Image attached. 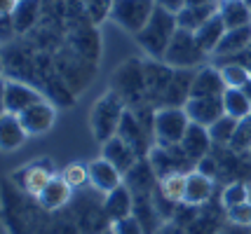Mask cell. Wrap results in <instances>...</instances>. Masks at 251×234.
<instances>
[{
  "label": "cell",
  "mask_w": 251,
  "mask_h": 234,
  "mask_svg": "<svg viewBox=\"0 0 251 234\" xmlns=\"http://www.w3.org/2000/svg\"><path fill=\"white\" fill-rule=\"evenodd\" d=\"M73 192H75V190L71 188L61 176H54V178L47 183V188L35 197V204H38L40 211H45V213H59L73 201Z\"/></svg>",
  "instance_id": "cell-11"
},
{
  "label": "cell",
  "mask_w": 251,
  "mask_h": 234,
  "mask_svg": "<svg viewBox=\"0 0 251 234\" xmlns=\"http://www.w3.org/2000/svg\"><path fill=\"white\" fill-rule=\"evenodd\" d=\"M249 52H251V47H249Z\"/></svg>",
  "instance_id": "cell-47"
},
{
  "label": "cell",
  "mask_w": 251,
  "mask_h": 234,
  "mask_svg": "<svg viewBox=\"0 0 251 234\" xmlns=\"http://www.w3.org/2000/svg\"><path fill=\"white\" fill-rule=\"evenodd\" d=\"M226 31H228V28H226V23L221 19V14H214L200 31H195V38H197V43H200V47H202L207 54H214L216 47L221 45V40H223Z\"/></svg>",
  "instance_id": "cell-25"
},
{
  "label": "cell",
  "mask_w": 251,
  "mask_h": 234,
  "mask_svg": "<svg viewBox=\"0 0 251 234\" xmlns=\"http://www.w3.org/2000/svg\"><path fill=\"white\" fill-rule=\"evenodd\" d=\"M219 14L226 28H242V26H251V7H247L242 0H235V2H221Z\"/></svg>",
  "instance_id": "cell-28"
},
{
  "label": "cell",
  "mask_w": 251,
  "mask_h": 234,
  "mask_svg": "<svg viewBox=\"0 0 251 234\" xmlns=\"http://www.w3.org/2000/svg\"><path fill=\"white\" fill-rule=\"evenodd\" d=\"M211 148H214V143H211V136H209L207 127L190 124L186 136H183V141H181V150L197 164L200 159H204V157L211 155Z\"/></svg>",
  "instance_id": "cell-20"
},
{
  "label": "cell",
  "mask_w": 251,
  "mask_h": 234,
  "mask_svg": "<svg viewBox=\"0 0 251 234\" xmlns=\"http://www.w3.org/2000/svg\"><path fill=\"white\" fill-rule=\"evenodd\" d=\"M237 120H232L228 115H223L221 120L209 127V136H211V143L216 145V148H223V150H228L230 148V141H232V136H235V129H237Z\"/></svg>",
  "instance_id": "cell-30"
},
{
  "label": "cell",
  "mask_w": 251,
  "mask_h": 234,
  "mask_svg": "<svg viewBox=\"0 0 251 234\" xmlns=\"http://www.w3.org/2000/svg\"><path fill=\"white\" fill-rule=\"evenodd\" d=\"M242 2H244V5H247V7H251V0H242Z\"/></svg>",
  "instance_id": "cell-42"
},
{
  "label": "cell",
  "mask_w": 251,
  "mask_h": 234,
  "mask_svg": "<svg viewBox=\"0 0 251 234\" xmlns=\"http://www.w3.org/2000/svg\"><path fill=\"white\" fill-rule=\"evenodd\" d=\"M157 183H160V178H157V173H155V169L148 157H141L136 162V167L125 176V185L131 190L134 199H148V197H153L155 190H157Z\"/></svg>",
  "instance_id": "cell-10"
},
{
  "label": "cell",
  "mask_w": 251,
  "mask_h": 234,
  "mask_svg": "<svg viewBox=\"0 0 251 234\" xmlns=\"http://www.w3.org/2000/svg\"><path fill=\"white\" fill-rule=\"evenodd\" d=\"M125 112H127V103L113 89L103 91L97 99V103L92 106V112H89V129H92V136H94L101 145L106 143V141H110L113 136H118V129H120V122H122V117H125Z\"/></svg>",
  "instance_id": "cell-1"
},
{
  "label": "cell",
  "mask_w": 251,
  "mask_h": 234,
  "mask_svg": "<svg viewBox=\"0 0 251 234\" xmlns=\"http://www.w3.org/2000/svg\"><path fill=\"white\" fill-rule=\"evenodd\" d=\"M103 234H113V230H108V232H103Z\"/></svg>",
  "instance_id": "cell-44"
},
{
  "label": "cell",
  "mask_w": 251,
  "mask_h": 234,
  "mask_svg": "<svg viewBox=\"0 0 251 234\" xmlns=\"http://www.w3.org/2000/svg\"><path fill=\"white\" fill-rule=\"evenodd\" d=\"M157 2V7H162V10L172 12V14H178V12L186 7L188 0H155Z\"/></svg>",
  "instance_id": "cell-38"
},
{
  "label": "cell",
  "mask_w": 251,
  "mask_h": 234,
  "mask_svg": "<svg viewBox=\"0 0 251 234\" xmlns=\"http://www.w3.org/2000/svg\"><path fill=\"white\" fill-rule=\"evenodd\" d=\"M54 176L56 173L52 171V167L47 162H28L26 167H22L19 171L12 173V180H14V185L22 190L26 197L35 199Z\"/></svg>",
  "instance_id": "cell-8"
},
{
  "label": "cell",
  "mask_w": 251,
  "mask_h": 234,
  "mask_svg": "<svg viewBox=\"0 0 251 234\" xmlns=\"http://www.w3.org/2000/svg\"><path fill=\"white\" fill-rule=\"evenodd\" d=\"M226 218H228V223H232V225L251 227V201L240 204V206H232V209H226Z\"/></svg>",
  "instance_id": "cell-35"
},
{
  "label": "cell",
  "mask_w": 251,
  "mask_h": 234,
  "mask_svg": "<svg viewBox=\"0 0 251 234\" xmlns=\"http://www.w3.org/2000/svg\"><path fill=\"white\" fill-rule=\"evenodd\" d=\"M110 89L115 91L129 108L143 106L146 101V61L129 59L115 68L110 78Z\"/></svg>",
  "instance_id": "cell-3"
},
{
  "label": "cell",
  "mask_w": 251,
  "mask_h": 234,
  "mask_svg": "<svg viewBox=\"0 0 251 234\" xmlns=\"http://www.w3.org/2000/svg\"><path fill=\"white\" fill-rule=\"evenodd\" d=\"M176 31H178L176 14L162 10V7H155L151 21L146 23V28H143L141 33L134 35V40L148 54V59L162 61L164 52H167V47L172 43V38L176 35Z\"/></svg>",
  "instance_id": "cell-2"
},
{
  "label": "cell",
  "mask_w": 251,
  "mask_h": 234,
  "mask_svg": "<svg viewBox=\"0 0 251 234\" xmlns=\"http://www.w3.org/2000/svg\"><path fill=\"white\" fill-rule=\"evenodd\" d=\"M89 185L106 197L113 190L125 185V176L110 162H106L103 157H99L94 162H89Z\"/></svg>",
  "instance_id": "cell-16"
},
{
  "label": "cell",
  "mask_w": 251,
  "mask_h": 234,
  "mask_svg": "<svg viewBox=\"0 0 251 234\" xmlns=\"http://www.w3.org/2000/svg\"><path fill=\"white\" fill-rule=\"evenodd\" d=\"M157 2L155 0H113L110 21H115L129 35H139L151 21Z\"/></svg>",
  "instance_id": "cell-5"
},
{
  "label": "cell",
  "mask_w": 251,
  "mask_h": 234,
  "mask_svg": "<svg viewBox=\"0 0 251 234\" xmlns=\"http://www.w3.org/2000/svg\"><path fill=\"white\" fill-rule=\"evenodd\" d=\"M61 178L71 185V188L75 190H82L89 185V164H82V162H71V164H66L61 169V173H59Z\"/></svg>",
  "instance_id": "cell-32"
},
{
  "label": "cell",
  "mask_w": 251,
  "mask_h": 234,
  "mask_svg": "<svg viewBox=\"0 0 251 234\" xmlns=\"http://www.w3.org/2000/svg\"><path fill=\"white\" fill-rule=\"evenodd\" d=\"M40 101H45L43 94L35 87H31L28 82L5 78V82H2V112L22 115L24 110H28L31 106L40 103Z\"/></svg>",
  "instance_id": "cell-7"
},
{
  "label": "cell",
  "mask_w": 251,
  "mask_h": 234,
  "mask_svg": "<svg viewBox=\"0 0 251 234\" xmlns=\"http://www.w3.org/2000/svg\"><path fill=\"white\" fill-rule=\"evenodd\" d=\"M251 47V26H242V28H230L226 31L221 45L216 47L214 56L219 61H226V59H235V56L249 52Z\"/></svg>",
  "instance_id": "cell-19"
},
{
  "label": "cell",
  "mask_w": 251,
  "mask_h": 234,
  "mask_svg": "<svg viewBox=\"0 0 251 234\" xmlns=\"http://www.w3.org/2000/svg\"><path fill=\"white\" fill-rule=\"evenodd\" d=\"M219 7H221L219 2H214V5H202V7H183V10L176 14L178 28H181V31H188V33H195V31H200L214 14H219Z\"/></svg>",
  "instance_id": "cell-24"
},
{
  "label": "cell",
  "mask_w": 251,
  "mask_h": 234,
  "mask_svg": "<svg viewBox=\"0 0 251 234\" xmlns=\"http://www.w3.org/2000/svg\"><path fill=\"white\" fill-rule=\"evenodd\" d=\"M183 110H186L190 124H200V127H207V129L226 115L223 96L221 99H188Z\"/></svg>",
  "instance_id": "cell-17"
},
{
  "label": "cell",
  "mask_w": 251,
  "mask_h": 234,
  "mask_svg": "<svg viewBox=\"0 0 251 234\" xmlns=\"http://www.w3.org/2000/svg\"><path fill=\"white\" fill-rule=\"evenodd\" d=\"M82 7H85V14H87L89 23L99 26L101 21L110 19L113 0H82Z\"/></svg>",
  "instance_id": "cell-34"
},
{
  "label": "cell",
  "mask_w": 251,
  "mask_h": 234,
  "mask_svg": "<svg viewBox=\"0 0 251 234\" xmlns=\"http://www.w3.org/2000/svg\"><path fill=\"white\" fill-rule=\"evenodd\" d=\"M223 234H251V232H249V227H240V225L228 223V227L223 230Z\"/></svg>",
  "instance_id": "cell-40"
},
{
  "label": "cell",
  "mask_w": 251,
  "mask_h": 234,
  "mask_svg": "<svg viewBox=\"0 0 251 234\" xmlns=\"http://www.w3.org/2000/svg\"><path fill=\"white\" fill-rule=\"evenodd\" d=\"M101 204H103V211L108 215L110 225L134 215V209H136V199H134V194H131V190L127 185H120L118 190H113L110 194H106Z\"/></svg>",
  "instance_id": "cell-18"
},
{
  "label": "cell",
  "mask_w": 251,
  "mask_h": 234,
  "mask_svg": "<svg viewBox=\"0 0 251 234\" xmlns=\"http://www.w3.org/2000/svg\"><path fill=\"white\" fill-rule=\"evenodd\" d=\"M219 70L228 89H244L251 85V68L244 64H221Z\"/></svg>",
  "instance_id": "cell-29"
},
{
  "label": "cell",
  "mask_w": 251,
  "mask_h": 234,
  "mask_svg": "<svg viewBox=\"0 0 251 234\" xmlns=\"http://www.w3.org/2000/svg\"><path fill=\"white\" fill-rule=\"evenodd\" d=\"M249 155H251V150H249Z\"/></svg>",
  "instance_id": "cell-46"
},
{
  "label": "cell",
  "mask_w": 251,
  "mask_h": 234,
  "mask_svg": "<svg viewBox=\"0 0 251 234\" xmlns=\"http://www.w3.org/2000/svg\"><path fill=\"white\" fill-rule=\"evenodd\" d=\"M249 232H251V227H249Z\"/></svg>",
  "instance_id": "cell-45"
},
{
  "label": "cell",
  "mask_w": 251,
  "mask_h": 234,
  "mask_svg": "<svg viewBox=\"0 0 251 234\" xmlns=\"http://www.w3.org/2000/svg\"><path fill=\"white\" fill-rule=\"evenodd\" d=\"M19 120H22L24 129H26L28 136H43L54 127L56 106L50 103V101H40V103L31 106L28 110H24L22 115H19Z\"/></svg>",
  "instance_id": "cell-12"
},
{
  "label": "cell",
  "mask_w": 251,
  "mask_h": 234,
  "mask_svg": "<svg viewBox=\"0 0 251 234\" xmlns=\"http://www.w3.org/2000/svg\"><path fill=\"white\" fill-rule=\"evenodd\" d=\"M186 185H188V173L186 171H174L167 173L164 178H160L157 183V192L162 194L164 199H169L172 204H183L186 199Z\"/></svg>",
  "instance_id": "cell-26"
},
{
  "label": "cell",
  "mask_w": 251,
  "mask_h": 234,
  "mask_svg": "<svg viewBox=\"0 0 251 234\" xmlns=\"http://www.w3.org/2000/svg\"><path fill=\"white\" fill-rule=\"evenodd\" d=\"M247 201H249V183H244V180H232L221 192L223 209H232V206H240Z\"/></svg>",
  "instance_id": "cell-31"
},
{
  "label": "cell",
  "mask_w": 251,
  "mask_h": 234,
  "mask_svg": "<svg viewBox=\"0 0 251 234\" xmlns=\"http://www.w3.org/2000/svg\"><path fill=\"white\" fill-rule=\"evenodd\" d=\"M19 0H0V12H2V19H12V14L17 10Z\"/></svg>",
  "instance_id": "cell-39"
},
{
  "label": "cell",
  "mask_w": 251,
  "mask_h": 234,
  "mask_svg": "<svg viewBox=\"0 0 251 234\" xmlns=\"http://www.w3.org/2000/svg\"><path fill=\"white\" fill-rule=\"evenodd\" d=\"M214 2H219V0H188L186 7H202V5H214Z\"/></svg>",
  "instance_id": "cell-41"
},
{
  "label": "cell",
  "mask_w": 251,
  "mask_h": 234,
  "mask_svg": "<svg viewBox=\"0 0 251 234\" xmlns=\"http://www.w3.org/2000/svg\"><path fill=\"white\" fill-rule=\"evenodd\" d=\"M110 230H113V234H146L141 220L136 215H129V218L120 220V223H115Z\"/></svg>",
  "instance_id": "cell-36"
},
{
  "label": "cell",
  "mask_w": 251,
  "mask_h": 234,
  "mask_svg": "<svg viewBox=\"0 0 251 234\" xmlns=\"http://www.w3.org/2000/svg\"><path fill=\"white\" fill-rule=\"evenodd\" d=\"M195 171H200L202 176H207V178L214 180V178H216V173H219V162L209 155V157H204V159H200V162H197Z\"/></svg>",
  "instance_id": "cell-37"
},
{
  "label": "cell",
  "mask_w": 251,
  "mask_h": 234,
  "mask_svg": "<svg viewBox=\"0 0 251 234\" xmlns=\"http://www.w3.org/2000/svg\"><path fill=\"white\" fill-rule=\"evenodd\" d=\"M101 157L106 162H110L122 176H127L131 169L136 167V162L141 159V155L127 141H122L120 136H113L110 141H106V143L101 145Z\"/></svg>",
  "instance_id": "cell-13"
},
{
  "label": "cell",
  "mask_w": 251,
  "mask_h": 234,
  "mask_svg": "<svg viewBox=\"0 0 251 234\" xmlns=\"http://www.w3.org/2000/svg\"><path fill=\"white\" fill-rule=\"evenodd\" d=\"M68 43H71V49H73L77 56H82L85 61H92V64L99 61V56H101V38H99L94 23L71 28Z\"/></svg>",
  "instance_id": "cell-15"
},
{
  "label": "cell",
  "mask_w": 251,
  "mask_h": 234,
  "mask_svg": "<svg viewBox=\"0 0 251 234\" xmlns=\"http://www.w3.org/2000/svg\"><path fill=\"white\" fill-rule=\"evenodd\" d=\"M204 59H207V52L200 47L195 33H188L181 28L176 31L162 56L164 64L174 70H197L204 66Z\"/></svg>",
  "instance_id": "cell-4"
},
{
  "label": "cell",
  "mask_w": 251,
  "mask_h": 234,
  "mask_svg": "<svg viewBox=\"0 0 251 234\" xmlns=\"http://www.w3.org/2000/svg\"><path fill=\"white\" fill-rule=\"evenodd\" d=\"M223 110L232 120H247L251 117V99L244 89H226L223 94Z\"/></svg>",
  "instance_id": "cell-27"
},
{
  "label": "cell",
  "mask_w": 251,
  "mask_h": 234,
  "mask_svg": "<svg viewBox=\"0 0 251 234\" xmlns=\"http://www.w3.org/2000/svg\"><path fill=\"white\" fill-rule=\"evenodd\" d=\"M226 82L221 78L219 66H202L197 68L190 99H221L226 94Z\"/></svg>",
  "instance_id": "cell-14"
},
{
  "label": "cell",
  "mask_w": 251,
  "mask_h": 234,
  "mask_svg": "<svg viewBox=\"0 0 251 234\" xmlns=\"http://www.w3.org/2000/svg\"><path fill=\"white\" fill-rule=\"evenodd\" d=\"M190 120L183 108H157L155 110V145L174 148L181 145L186 136Z\"/></svg>",
  "instance_id": "cell-6"
},
{
  "label": "cell",
  "mask_w": 251,
  "mask_h": 234,
  "mask_svg": "<svg viewBox=\"0 0 251 234\" xmlns=\"http://www.w3.org/2000/svg\"><path fill=\"white\" fill-rule=\"evenodd\" d=\"M228 150L230 152H235V155H244V152H249L251 150V117L240 120Z\"/></svg>",
  "instance_id": "cell-33"
},
{
  "label": "cell",
  "mask_w": 251,
  "mask_h": 234,
  "mask_svg": "<svg viewBox=\"0 0 251 234\" xmlns=\"http://www.w3.org/2000/svg\"><path fill=\"white\" fill-rule=\"evenodd\" d=\"M249 201H251V185H249Z\"/></svg>",
  "instance_id": "cell-43"
},
{
  "label": "cell",
  "mask_w": 251,
  "mask_h": 234,
  "mask_svg": "<svg viewBox=\"0 0 251 234\" xmlns=\"http://www.w3.org/2000/svg\"><path fill=\"white\" fill-rule=\"evenodd\" d=\"M172 78H174V68H169L164 61H157V59L146 61V101H148V106L160 108Z\"/></svg>",
  "instance_id": "cell-9"
},
{
  "label": "cell",
  "mask_w": 251,
  "mask_h": 234,
  "mask_svg": "<svg viewBox=\"0 0 251 234\" xmlns=\"http://www.w3.org/2000/svg\"><path fill=\"white\" fill-rule=\"evenodd\" d=\"M40 14H43L40 0H19V5L10 19L14 33H31L33 26L40 21Z\"/></svg>",
  "instance_id": "cell-23"
},
{
  "label": "cell",
  "mask_w": 251,
  "mask_h": 234,
  "mask_svg": "<svg viewBox=\"0 0 251 234\" xmlns=\"http://www.w3.org/2000/svg\"><path fill=\"white\" fill-rule=\"evenodd\" d=\"M26 138H28V134H26V129H24L19 115L2 112V117H0V143H2V150H5V152L17 150V148L24 145Z\"/></svg>",
  "instance_id": "cell-22"
},
{
  "label": "cell",
  "mask_w": 251,
  "mask_h": 234,
  "mask_svg": "<svg viewBox=\"0 0 251 234\" xmlns=\"http://www.w3.org/2000/svg\"><path fill=\"white\" fill-rule=\"evenodd\" d=\"M214 194V180L202 176L200 171H190L188 173V185H186V199L183 204L190 206V209H197V206H204Z\"/></svg>",
  "instance_id": "cell-21"
},
{
  "label": "cell",
  "mask_w": 251,
  "mask_h": 234,
  "mask_svg": "<svg viewBox=\"0 0 251 234\" xmlns=\"http://www.w3.org/2000/svg\"><path fill=\"white\" fill-rule=\"evenodd\" d=\"M249 68H251V66H249Z\"/></svg>",
  "instance_id": "cell-48"
}]
</instances>
